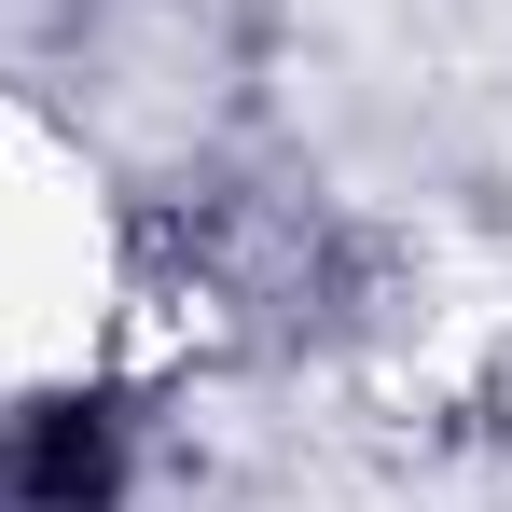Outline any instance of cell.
I'll list each match as a JSON object with an SVG mask.
<instances>
[{"instance_id": "cell-1", "label": "cell", "mask_w": 512, "mask_h": 512, "mask_svg": "<svg viewBox=\"0 0 512 512\" xmlns=\"http://www.w3.org/2000/svg\"><path fill=\"white\" fill-rule=\"evenodd\" d=\"M153 402L125 374H28L0 402V512H139Z\"/></svg>"}]
</instances>
